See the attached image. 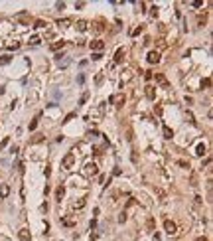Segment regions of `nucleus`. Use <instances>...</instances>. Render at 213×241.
Instances as JSON below:
<instances>
[{"label": "nucleus", "mask_w": 213, "mask_h": 241, "mask_svg": "<svg viewBox=\"0 0 213 241\" xmlns=\"http://www.w3.org/2000/svg\"><path fill=\"white\" fill-rule=\"evenodd\" d=\"M178 164L181 166V168H190V162H188V160H178Z\"/></svg>", "instance_id": "33"}, {"label": "nucleus", "mask_w": 213, "mask_h": 241, "mask_svg": "<svg viewBox=\"0 0 213 241\" xmlns=\"http://www.w3.org/2000/svg\"><path fill=\"white\" fill-rule=\"evenodd\" d=\"M93 26H95V32H105V22H103V20H99V22H95Z\"/></svg>", "instance_id": "17"}, {"label": "nucleus", "mask_w": 213, "mask_h": 241, "mask_svg": "<svg viewBox=\"0 0 213 241\" xmlns=\"http://www.w3.org/2000/svg\"><path fill=\"white\" fill-rule=\"evenodd\" d=\"M191 6H195V8H201L203 2H191Z\"/></svg>", "instance_id": "39"}, {"label": "nucleus", "mask_w": 213, "mask_h": 241, "mask_svg": "<svg viewBox=\"0 0 213 241\" xmlns=\"http://www.w3.org/2000/svg\"><path fill=\"white\" fill-rule=\"evenodd\" d=\"M63 45H65V42H63V40H59V42H55V44H51V50L55 52V50H59V48H63Z\"/></svg>", "instance_id": "25"}, {"label": "nucleus", "mask_w": 213, "mask_h": 241, "mask_svg": "<svg viewBox=\"0 0 213 241\" xmlns=\"http://www.w3.org/2000/svg\"><path fill=\"white\" fill-rule=\"evenodd\" d=\"M95 81H97V85H101V83H103V75H97V79H95Z\"/></svg>", "instance_id": "41"}, {"label": "nucleus", "mask_w": 213, "mask_h": 241, "mask_svg": "<svg viewBox=\"0 0 213 241\" xmlns=\"http://www.w3.org/2000/svg\"><path fill=\"white\" fill-rule=\"evenodd\" d=\"M44 140H45V134L38 132V134H34V136L30 138V144H38V143H44Z\"/></svg>", "instance_id": "9"}, {"label": "nucleus", "mask_w": 213, "mask_h": 241, "mask_svg": "<svg viewBox=\"0 0 213 241\" xmlns=\"http://www.w3.org/2000/svg\"><path fill=\"white\" fill-rule=\"evenodd\" d=\"M12 61V55H2V57H0V65H8V63H10Z\"/></svg>", "instance_id": "18"}, {"label": "nucleus", "mask_w": 213, "mask_h": 241, "mask_svg": "<svg viewBox=\"0 0 213 241\" xmlns=\"http://www.w3.org/2000/svg\"><path fill=\"white\" fill-rule=\"evenodd\" d=\"M150 16H152V18L158 16V6H152V8H150Z\"/></svg>", "instance_id": "31"}, {"label": "nucleus", "mask_w": 213, "mask_h": 241, "mask_svg": "<svg viewBox=\"0 0 213 241\" xmlns=\"http://www.w3.org/2000/svg\"><path fill=\"white\" fill-rule=\"evenodd\" d=\"M75 26H77V30H79V32H85V30H87V26H89V24L85 22V20H79V22L75 24Z\"/></svg>", "instance_id": "14"}, {"label": "nucleus", "mask_w": 213, "mask_h": 241, "mask_svg": "<svg viewBox=\"0 0 213 241\" xmlns=\"http://www.w3.org/2000/svg\"><path fill=\"white\" fill-rule=\"evenodd\" d=\"M45 26H47V22L42 20V18H38V20L34 22V28H45Z\"/></svg>", "instance_id": "20"}, {"label": "nucleus", "mask_w": 213, "mask_h": 241, "mask_svg": "<svg viewBox=\"0 0 213 241\" xmlns=\"http://www.w3.org/2000/svg\"><path fill=\"white\" fill-rule=\"evenodd\" d=\"M8 194H10V186L8 184H2L0 186V198H8Z\"/></svg>", "instance_id": "12"}, {"label": "nucleus", "mask_w": 213, "mask_h": 241, "mask_svg": "<svg viewBox=\"0 0 213 241\" xmlns=\"http://www.w3.org/2000/svg\"><path fill=\"white\" fill-rule=\"evenodd\" d=\"M140 32H144V26H138V28H136L134 32H132V36H138Z\"/></svg>", "instance_id": "34"}, {"label": "nucleus", "mask_w": 213, "mask_h": 241, "mask_svg": "<svg viewBox=\"0 0 213 241\" xmlns=\"http://www.w3.org/2000/svg\"><path fill=\"white\" fill-rule=\"evenodd\" d=\"M205 150H207V148H205V144H203V143H199V144H197V150H195V154L203 156V154H205Z\"/></svg>", "instance_id": "21"}, {"label": "nucleus", "mask_w": 213, "mask_h": 241, "mask_svg": "<svg viewBox=\"0 0 213 241\" xmlns=\"http://www.w3.org/2000/svg\"><path fill=\"white\" fill-rule=\"evenodd\" d=\"M83 206H85V198H81L79 202H75V204H73V208H75V209H81Z\"/></svg>", "instance_id": "26"}, {"label": "nucleus", "mask_w": 213, "mask_h": 241, "mask_svg": "<svg viewBox=\"0 0 213 241\" xmlns=\"http://www.w3.org/2000/svg\"><path fill=\"white\" fill-rule=\"evenodd\" d=\"M195 241H209V239H207V237H197Z\"/></svg>", "instance_id": "42"}, {"label": "nucleus", "mask_w": 213, "mask_h": 241, "mask_svg": "<svg viewBox=\"0 0 213 241\" xmlns=\"http://www.w3.org/2000/svg\"><path fill=\"white\" fill-rule=\"evenodd\" d=\"M63 196H65V188H63V186H59V188L55 190V198L59 200V202H61V198H63Z\"/></svg>", "instance_id": "16"}, {"label": "nucleus", "mask_w": 213, "mask_h": 241, "mask_svg": "<svg viewBox=\"0 0 213 241\" xmlns=\"http://www.w3.org/2000/svg\"><path fill=\"white\" fill-rule=\"evenodd\" d=\"M73 164H75V154H73V152H67L65 156H63V160H61V166H63L65 170H69Z\"/></svg>", "instance_id": "2"}, {"label": "nucleus", "mask_w": 213, "mask_h": 241, "mask_svg": "<svg viewBox=\"0 0 213 241\" xmlns=\"http://www.w3.org/2000/svg\"><path fill=\"white\" fill-rule=\"evenodd\" d=\"M8 143H10V138H8V136H6V138H4V140H2V143H0V152H2V150H4V148H6V146H8Z\"/></svg>", "instance_id": "30"}, {"label": "nucleus", "mask_w": 213, "mask_h": 241, "mask_svg": "<svg viewBox=\"0 0 213 241\" xmlns=\"http://www.w3.org/2000/svg\"><path fill=\"white\" fill-rule=\"evenodd\" d=\"M118 221H121V223H124V221H126V209H124L123 213H121V218H118Z\"/></svg>", "instance_id": "35"}, {"label": "nucleus", "mask_w": 213, "mask_h": 241, "mask_svg": "<svg viewBox=\"0 0 213 241\" xmlns=\"http://www.w3.org/2000/svg\"><path fill=\"white\" fill-rule=\"evenodd\" d=\"M67 24H71V20H69V18H63V20H57V26H59V28H65Z\"/></svg>", "instance_id": "24"}, {"label": "nucleus", "mask_w": 213, "mask_h": 241, "mask_svg": "<svg viewBox=\"0 0 213 241\" xmlns=\"http://www.w3.org/2000/svg\"><path fill=\"white\" fill-rule=\"evenodd\" d=\"M87 99H89V93L85 91V93L81 95V99H79V105H85V101H87Z\"/></svg>", "instance_id": "29"}, {"label": "nucleus", "mask_w": 213, "mask_h": 241, "mask_svg": "<svg viewBox=\"0 0 213 241\" xmlns=\"http://www.w3.org/2000/svg\"><path fill=\"white\" fill-rule=\"evenodd\" d=\"M89 45H91V50H93L95 54H101L103 48H105V42H103V40H95V42H91Z\"/></svg>", "instance_id": "6"}, {"label": "nucleus", "mask_w": 213, "mask_h": 241, "mask_svg": "<svg viewBox=\"0 0 213 241\" xmlns=\"http://www.w3.org/2000/svg\"><path fill=\"white\" fill-rule=\"evenodd\" d=\"M146 97L150 99V101H154V99H156V91H154V87H152V85H146Z\"/></svg>", "instance_id": "10"}, {"label": "nucleus", "mask_w": 213, "mask_h": 241, "mask_svg": "<svg viewBox=\"0 0 213 241\" xmlns=\"http://www.w3.org/2000/svg\"><path fill=\"white\" fill-rule=\"evenodd\" d=\"M75 117H77V113H69L67 117H65V121H63V123H69L71 119H75Z\"/></svg>", "instance_id": "32"}, {"label": "nucleus", "mask_w": 213, "mask_h": 241, "mask_svg": "<svg viewBox=\"0 0 213 241\" xmlns=\"http://www.w3.org/2000/svg\"><path fill=\"white\" fill-rule=\"evenodd\" d=\"M164 229H166L168 235H176V233H178V225H176L172 219H166V221H164Z\"/></svg>", "instance_id": "4"}, {"label": "nucleus", "mask_w": 213, "mask_h": 241, "mask_svg": "<svg viewBox=\"0 0 213 241\" xmlns=\"http://www.w3.org/2000/svg\"><path fill=\"white\" fill-rule=\"evenodd\" d=\"M18 237H20L22 241H28V239H30V231H28V229H20Z\"/></svg>", "instance_id": "13"}, {"label": "nucleus", "mask_w": 213, "mask_h": 241, "mask_svg": "<svg viewBox=\"0 0 213 241\" xmlns=\"http://www.w3.org/2000/svg\"><path fill=\"white\" fill-rule=\"evenodd\" d=\"M211 87V77H203L201 79V89H209Z\"/></svg>", "instance_id": "15"}, {"label": "nucleus", "mask_w": 213, "mask_h": 241, "mask_svg": "<svg viewBox=\"0 0 213 241\" xmlns=\"http://www.w3.org/2000/svg\"><path fill=\"white\" fill-rule=\"evenodd\" d=\"M103 57V54H93V59H95V61H97V59H101Z\"/></svg>", "instance_id": "40"}, {"label": "nucleus", "mask_w": 213, "mask_h": 241, "mask_svg": "<svg viewBox=\"0 0 213 241\" xmlns=\"http://www.w3.org/2000/svg\"><path fill=\"white\" fill-rule=\"evenodd\" d=\"M40 42H42V40H40V36H32V38H30V44H32V45H38Z\"/></svg>", "instance_id": "28"}, {"label": "nucleus", "mask_w": 213, "mask_h": 241, "mask_svg": "<svg viewBox=\"0 0 213 241\" xmlns=\"http://www.w3.org/2000/svg\"><path fill=\"white\" fill-rule=\"evenodd\" d=\"M124 55H126L124 48H118V50H116V54H114V63H121V61L124 59Z\"/></svg>", "instance_id": "8"}, {"label": "nucleus", "mask_w": 213, "mask_h": 241, "mask_svg": "<svg viewBox=\"0 0 213 241\" xmlns=\"http://www.w3.org/2000/svg\"><path fill=\"white\" fill-rule=\"evenodd\" d=\"M103 113H105V103H101L95 111H91V119H93V123H99L101 117H103Z\"/></svg>", "instance_id": "3"}, {"label": "nucleus", "mask_w": 213, "mask_h": 241, "mask_svg": "<svg viewBox=\"0 0 213 241\" xmlns=\"http://www.w3.org/2000/svg\"><path fill=\"white\" fill-rule=\"evenodd\" d=\"M174 136V131L170 127H164V138H172Z\"/></svg>", "instance_id": "23"}, {"label": "nucleus", "mask_w": 213, "mask_h": 241, "mask_svg": "<svg viewBox=\"0 0 213 241\" xmlns=\"http://www.w3.org/2000/svg\"><path fill=\"white\" fill-rule=\"evenodd\" d=\"M154 79H156V83H160L162 87H168V81H166V77L162 75V73H156V75H154Z\"/></svg>", "instance_id": "11"}, {"label": "nucleus", "mask_w": 213, "mask_h": 241, "mask_svg": "<svg viewBox=\"0 0 213 241\" xmlns=\"http://www.w3.org/2000/svg\"><path fill=\"white\" fill-rule=\"evenodd\" d=\"M146 59H148V63H158L160 61V52H148V55H146Z\"/></svg>", "instance_id": "7"}, {"label": "nucleus", "mask_w": 213, "mask_h": 241, "mask_svg": "<svg viewBox=\"0 0 213 241\" xmlns=\"http://www.w3.org/2000/svg\"><path fill=\"white\" fill-rule=\"evenodd\" d=\"M146 81H150V79H152V77H154V73H152V71H146Z\"/></svg>", "instance_id": "36"}, {"label": "nucleus", "mask_w": 213, "mask_h": 241, "mask_svg": "<svg viewBox=\"0 0 213 241\" xmlns=\"http://www.w3.org/2000/svg\"><path fill=\"white\" fill-rule=\"evenodd\" d=\"M61 223L67 225V227H71V225H75V219H73V218H63V219H61Z\"/></svg>", "instance_id": "19"}, {"label": "nucleus", "mask_w": 213, "mask_h": 241, "mask_svg": "<svg viewBox=\"0 0 213 241\" xmlns=\"http://www.w3.org/2000/svg\"><path fill=\"white\" fill-rule=\"evenodd\" d=\"M197 24L203 26V24H205V16H199V18H197Z\"/></svg>", "instance_id": "37"}, {"label": "nucleus", "mask_w": 213, "mask_h": 241, "mask_svg": "<svg viewBox=\"0 0 213 241\" xmlns=\"http://www.w3.org/2000/svg\"><path fill=\"white\" fill-rule=\"evenodd\" d=\"M40 117H42V115L38 113V115H36V119L30 123V131H36V127H38V121H40Z\"/></svg>", "instance_id": "22"}, {"label": "nucleus", "mask_w": 213, "mask_h": 241, "mask_svg": "<svg viewBox=\"0 0 213 241\" xmlns=\"http://www.w3.org/2000/svg\"><path fill=\"white\" fill-rule=\"evenodd\" d=\"M124 101H126L124 93H116V95H112V97L109 99V103H111V105H114V107H123Z\"/></svg>", "instance_id": "1"}, {"label": "nucleus", "mask_w": 213, "mask_h": 241, "mask_svg": "<svg viewBox=\"0 0 213 241\" xmlns=\"http://www.w3.org/2000/svg\"><path fill=\"white\" fill-rule=\"evenodd\" d=\"M83 174H85V176H89V178H91V176H97V174H99V166L95 164V162H91V164H87V166H85Z\"/></svg>", "instance_id": "5"}, {"label": "nucleus", "mask_w": 213, "mask_h": 241, "mask_svg": "<svg viewBox=\"0 0 213 241\" xmlns=\"http://www.w3.org/2000/svg\"><path fill=\"white\" fill-rule=\"evenodd\" d=\"M87 136H99V132H97V131H89V132H87Z\"/></svg>", "instance_id": "38"}, {"label": "nucleus", "mask_w": 213, "mask_h": 241, "mask_svg": "<svg viewBox=\"0 0 213 241\" xmlns=\"http://www.w3.org/2000/svg\"><path fill=\"white\" fill-rule=\"evenodd\" d=\"M154 225H156V221H154V219H152V218H150V219H148V221H146V227H148V229H150V231H154Z\"/></svg>", "instance_id": "27"}]
</instances>
